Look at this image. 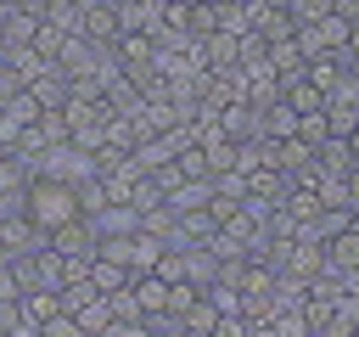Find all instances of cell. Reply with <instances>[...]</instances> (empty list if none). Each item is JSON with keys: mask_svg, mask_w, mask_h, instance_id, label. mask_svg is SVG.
I'll use <instances>...</instances> for the list:
<instances>
[{"mask_svg": "<svg viewBox=\"0 0 359 337\" xmlns=\"http://www.w3.org/2000/svg\"><path fill=\"white\" fill-rule=\"evenodd\" d=\"M17 6H34V0H0V11H17Z\"/></svg>", "mask_w": 359, "mask_h": 337, "instance_id": "obj_24", "label": "cell"}, {"mask_svg": "<svg viewBox=\"0 0 359 337\" xmlns=\"http://www.w3.org/2000/svg\"><path fill=\"white\" fill-rule=\"evenodd\" d=\"M219 326V309L208 303V292H196L185 309H180V331H213Z\"/></svg>", "mask_w": 359, "mask_h": 337, "instance_id": "obj_16", "label": "cell"}, {"mask_svg": "<svg viewBox=\"0 0 359 337\" xmlns=\"http://www.w3.org/2000/svg\"><path fill=\"white\" fill-rule=\"evenodd\" d=\"M34 28H39V0L17 6V11H0V45H28Z\"/></svg>", "mask_w": 359, "mask_h": 337, "instance_id": "obj_11", "label": "cell"}, {"mask_svg": "<svg viewBox=\"0 0 359 337\" xmlns=\"http://www.w3.org/2000/svg\"><path fill=\"white\" fill-rule=\"evenodd\" d=\"M45 242H50V247H56L62 258H95V242H101V236H95V225H90V213H79V219H67V225H56V230H50Z\"/></svg>", "mask_w": 359, "mask_h": 337, "instance_id": "obj_2", "label": "cell"}, {"mask_svg": "<svg viewBox=\"0 0 359 337\" xmlns=\"http://www.w3.org/2000/svg\"><path fill=\"white\" fill-rule=\"evenodd\" d=\"M174 163H180V174H185V180H213V174H208V152H202L196 140H185V146L174 152Z\"/></svg>", "mask_w": 359, "mask_h": 337, "instance_id": "obj_18", "label": "cell"}, {"mask_svg": "<svg viewBox=\"0 0 359 337\" xmlns=\"http://www.w3.org/2000/svg\"><path fill=\"white\" fill-rule=\"evenodd\" d=\"M331 11H337L342 22H359V0H331Z\"/></svg>", "mask_w": 359, "mask_h": 337, "instance_id": "obj_22", "label": "cell"}, {"mask_svg": "<svg viewBox=\"0 0 359 337\" xmlns=\"http://www.w3.org/2000/svg\"><path fill=\"white\" fill-rule=\"evenodd\" d=\"M28 90H34V101H39V107H62V101L73 95V79H67L56 62H45V67L28 79Z\"/></svg>", "mask_w": 359, "mask_h": 337, "instance_id": "obj_8", "label": "cell"}, {"mask_svg": "<svg viewBox=\"0 0 359 337\" xmlns=\"http://www.w3.org/2000/svg\"><path fill=\"white\" fill-rule=\"evenodd\" d=\"M0 157H6V140H0Z\"/></svg>", "mask_w": 359, "mask_h": 337, "instance_id": "obj_27", "label": "cell"}, {"mask_svg": "<svg viewBox=\"0 0 359 337\" xmlns=\"http://www.w3.org/2000/svg\"><path fill=\"white\" fill-rule=\"evenodd\" d=\"M90 281H95V292H118V286H129V264H118V258H90Z\"/></svg>", "mask_w": 359, "mask_h": 337, "instance_id": "obj_15", "label": "cell"}, {"mask_svg": "<svg viewBox=\"0 0 359 337\" xmlns=\"http://www.w3.org/2000/svg\"><path fill=\"white\" fill-rule=\"evenodd\" d=\"M107 6H112V11H123V6H129V0H107Z\"/></svg>", "mask_w": 359, "mask_h": 337, "instance_id": "obj_25", "label": "cell"}, {"mask_svg": "<svg viewBox=\"0 0 359 337\" xmlns=\"http://www.w3.org/2000/svg\"><path fill=\"white\" fill-rule=\"evenodd\" d=\"M107 303H112V320H146V315H140V303H135V292H129V286H118V292H107Z\"/></svg>", "mask_w": 359, "mask_h": 337, "instance_id": "obj_20", "label": "cell"}, {"mask_svg": "<svg viewBox=\"0 0 359 337\" xmlns=\"http://www.w3.org/2000/svg\"><path fill=\"white\" fill-rule=\"evenodd\" d=\"M129 292H135V303H140L146 320L168 309V281H163L157 270H135V275H129Z\"/></svg>", "mask_w": 359, "mask_h": 337, "instance_id": "obj_7", "label": "cell"}, {"mask_svg": "<svg viewBox=\"0 0 359 337\" xmlns=\"http://www.w3.org/2000/svg\"><path fill=\"white\" fill-rule=\"evenodd\" d=\"M331 129H325V107L320 112H297V140H309V146H320Z\"/></svg>", "mask_w": 359, "mask_h": 337, "instance_id": "obj_19", "label": "cell"}, {"mask_svg": "<svg viewBox=\"0 0 359 337\" xmlns=\"http://www.w3.org/2000/svg\"><path fill=\"white\" fill-rule=\"evenodd\" d=\"M168 22V0H129L118 11V28H140V34H157Z\"/></svg>", "mask_w": 359, "mask_h": 337, "instance_id": "obj_9", "label": "cell"}, {"mask_svg": "<svg viewBox=\"0 0 359 337\" xmlns=\"http://www.w3.org/2000/svg\"><path fill=\"white\" fill-rule=\"evenodd\" d=\"M219 6H247V0H219Z\"/></svg>", "mask_w": 359, "mask_h": 337, "instance_id": "obj_26", "label": "cell"}, {"mask_svg": "<svg viewBox=\"0 0 359 337\" xmlns=\"http://www.w3.org/2000/svg\"><path fill=\"white\" fill-rule=\"evenodd\" d=\"M39 112H45V107L34 101V90H28V84H22L17 95H6V101H0V140H11L17 129H28V124H39Z\"/></svg>", "mask_w": 359, "mask_h": 337, "instance_id": "obj_3", "label": "cell"}, {"mask_svg": "<svg viewBox=\"0 0 359 337\" xmlns=\"http://www.w3.org/2000/svg\"><path fill=\"white\" fill-rule=\"evenodd\" d=\"M79 34H84L90 45H107V51H112V39H118L123 28H118V11H112L107 0H95V6L79 11Z\"/></svg>", "mask_w": 359, "mask_h": 337, "instance_id": "obj_4", "label": "cell"}, {"mask_svg": "<svg viewBox=\"0 0 359 337\" xmlns=\"http://www.w3.org/2000/svg\"><path fill=\"white\" fill-rule=\"evenodd\" d=\"M325 270H359V230L353 225H342V230H331L325 236Z\"/></svg>", "mask_w": 359, "mask_h": 337, "instance_id": "obj_10", "label": "cell"}, {"mask_svg": "<svg viewBox=\"0 0 359 337\" xmlns=\"http://www.w3.org/2000/svg\"><path fill=\"white\" fill-rule=\"evenodd\" d=\"M342 140H348V152H353V163H359V124H353V129H348Z\"/></svg>", "mask_w": 359, "mask_h": 337, "instance_id": "obj_23", "label": "cell"}, {"mask_svg": "<svg viewBox=\"0 0 359 337\" xmlns=\"http://www.w3.org/2000/svg\"><path fill=\"white\" fill-rule=\"evenodd\" d=\"M0 56H6L11 67H17V79H22V84H28V79H34V73H39L45 62H50V56H39L34 45H0Z\"/></svg>", "mask_w": 359, "mask_h": 337, "instance_id": "obj_17", "label": "cell"}, {"mask_svg": "<svg viewBox=\"0 0 359 337\" xmlns=\"http://www.w3.org/2000/svg\"><path fill=\"white\" fill-rule=\"evenodd\" d=\"M17 90H22V79H17V67L0 56V101H6V95H17Z\"/></svg>", "mask_w": 359, "mask_h": 337, "instance_id": "obj_21", "label": "cell"}, {"mask_svg": "<svg viewBox=\"0 0 359 337\" xmlns=\"http://www.w3.org/2000/svg\"><path fill=\"white\" fill-rule=\"evenodd\" d=\"M280 101H286L292 112H320V107H325V90L309 84V79H292V84H280Z\"/></svg>", "mask_w": 359, "mask_h": 337, "instance_id": "obj_14", "label": "cell"}, {"mask_svg": "<svg viewBox=\"0 0 359 337\" xmlns=\"http://www.w3.org/2000/svg\"><path fill=\"white\" fill-rule=\"evenodd\" d=\"M314 168H320V174H348V168H353L348 140H342V135H325V140L314 146Z\"/></svg>", "mask_w": 359, "mask_h": 337, "instance_id": "obj_13", "label": "cell"}, {"mask_svg": "<svg viewBox=\"0 0 359 337\" xmlns=\"http://www.w3.org/2000/svg\"><path fill=\"white\" fill-rule=\"evenodd\" d=\"M0 236H6V253L17 258V253H34L39 242H45V230L22 213V208H11V213H0Z\"/></svg>", "mask_w": 359, "mask_h": 337, "instance_id": "obj_5", "label": "cell"}, {"mask_svg": "<svg viewBox=\"0 0 359 337\" xmlns=\"http://www.w3.org/2000/svg\"><path fill=\"white\" fill-rule=\"evenodd\" d=\"M213 213H208V202H196V208H174V236L168 242H180V247H191V242H208L213 236Z\"/></svg>", "mask_w": 359, "mask_h": 337, "instance_id": "obj_6", "label": "cell"}, {"mask_svg": "<svg viewBox=\"0 0 359 337\" xmlns=\"http://www.w3.org/2000/svg\"><path fill=\"white\" fill-rule=\"evenodd\" d=\"M73 320H79V331L84 337H101L107 326H112V303H107V292H95V298H84L79 309H67Z\"/></svg>", "mask_w": 359, "mask_h": 337, "instance_id": "obj_12", "label": "cell"}, {"mask_svg": "<svg viewBox=\"0 0 359 337\" xmlns=\"http://www.w3.org/2000/svg\"><path fill=\"white\" fill-rule=\"evenodd\" d=\"M22 213L50 236L56 225H67V219H79V213H84V208H79V185H73V180H62V174L34 168V174L22 180Z\"/></svg>", "mask_w": 359, "mask_h": 337, "instance_id": "obj_1", "label": "cell"}]
</instances>
